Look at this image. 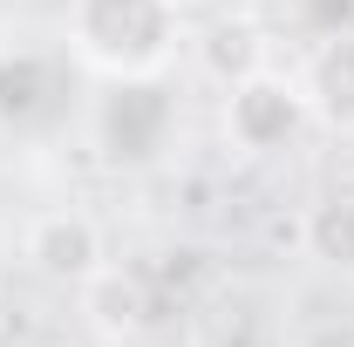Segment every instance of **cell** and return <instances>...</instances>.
<instances>
[{
    "instance_id": "obj_1",
    "label": "cell",
    "mask_w": 354,
    "mask_h": 347,
    "mask_svg": "<svg viewBox=\"0 0 354 347\" xmlns=\"http://www.w3.org/2000/svg\"><path fill=\"white\" fill-rule=\"evenodd\" d=\"M68 48L88 75H164L184 48V14L164 0H68Z\"/></svg>"
},
{
    "instance_id": "obj_2",
    "label": "cell",
    "mask_w": 354,
    "mask_h": 347,
    "mask_svg": "<svg viewBox=\"0 0 354 347\" xmlns=\"http://www.w3.org/2000/svg\"><path fill=\"white\" fill-rule=\"evenodd\" d=\"M177 88L164 75H102L95 102H88V136H95V157L109 171H150L164 164L177 143Z\"/></svg>"
},
{
    "instance_id": "obj_3",
    "label": "cell",
    "mask_w": 354,
    "mask_h": 347,
    "mask_svg": "<svg viewBox=\"0 0 354 347\" xmlns=\"http://www.w3.org/2000/svg\"><path fill=\"white\" fill-rule=\"evenodd\" d=\"M82 62L75 48H0V136L14 143H55L82 116Z\"/></svg>"
},
{
    "instance_id": "obj_4",
    "label": "cell",
    "mask_w": 354,
    "mask_h": 347,
    "mask_svg": "<svg viewBox=\"0 0 354 347\" xmlns=\"http://www.w3.org/2000/svg\"><path fill=\"white\" fill-rule=\"evenodd\" d=\"M313 130L307 88H300V68H252L225 88V143L239 157H272L286 143H300Z\"/></svg>"
},
{
    "instance_id": "obj_5",
    "label": "cell",
    "mask_w": 354,
    "mask_h": 347,
    "mask_svg": "<svg viewBox=\"0 0 354 347\" xmlns=\"http://www.w3.org/2000/svg\"><path fill=\"white\" fill-rule=\"evenodd\" d=\"M21 259L41 272L48 286H82L109 265V245H102V225L75 205H55V212H35L28 232H21Z\"/></svg>"
},
{
    "instance_id": "obj_6",
    "label": "cell",
    "mask_w": 354,
    "mask_h": 347,
    "mask_svg": "<svg viewBox=\"0 0 354 347\" xmlns=\"http://www.w3.org/2000/svg\"><path fill=\"white\" fill-rule=\"evenodd\" d=\"M300 88H307V109L320 130L354 136V28L313 35L307 62H300Z\"/></svg>"
},
{
    "instance_id": "obj_7",
    "label": "cell",
    "mask_w": 354,
    "mask_h": 347,
    "mask_svg": "<svg viewBox=\"0 0 354 347\" xmlns=\"http://www.w3.org/2000/svg\"><path fill=\"white\" fill-rule=\"evenodd\" d=\"M75 293H82V320L102 334V341H143V334H150V320H157L150 279L130 272V265H102V272L82 279Z\"/></svg>"
},
{
    "instance_id": "obj_8",
    "label": "cell",
    "mask_w": 354,
    "mask_h": 347,
    "mask_svg": "<svg viewBox=\"0 0 354 347\" xmlns=\"http://www.w3.org/2000/svg\"><path fill=\"white\" fill-rule=\"evenodd\" d=\"M300 245H307V259L334 265V272H354V191L313 198L307 218H300Z\"/></svg>"
},
{
    "instance_id": "obj_9",
    "label": "cell",
    "mask_w": 354,
    "mask_h": 347,
    "mask_svg": "<svg viewBox=\"0 0 354 347\" xmlns=\"http://www.w3.org/2000/svg\"><path fill=\"white\" fill-rule=\"evenodd\" d=\"M205 68H212V75L232 88L239 75L266 68V35L252 28V21H218V28L205 35Z\"/></svg>"
},
{
    "instance_id": "obj_10",
    "label": "cell",
    "mask_w": 354,
    "mask_h": 347,
    "mask_svg": "<svg viewBox=\"0 0 354 347\" xmlns=\"http://www.w3.org/2000/svg\"><path fill=\"white\" fill-rule=\"evenodd\" d=\"M164 7H177V14H184V21H191V14H205V7H212V0H164Z\"/></svg>"
}]
</instances>
